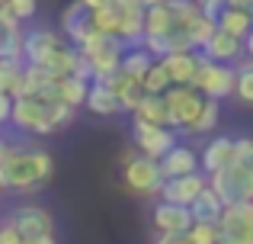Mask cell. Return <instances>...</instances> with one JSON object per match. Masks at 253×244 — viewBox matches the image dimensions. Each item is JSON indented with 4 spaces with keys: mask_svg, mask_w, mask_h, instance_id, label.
I'll list each match as a JSON object with an SVG mask.
<instances>
[{
    "mask_svg": "<svg viewBox=\"0 0 253 244\" xmlns=\"http://www.w3.org/2000/svg\"><path fill=\"white\" fill-rule=\"evenodd\" d=\"M10 225L19 238H39V235H55V219L45 206H16L10 215Z\"/></svg>",
    "mask_w": 253,
    "mask_h": 244,
    "instance_id": "cell-10",
    "label": "cell"
},
{
    "mask_svg": "<svg viewBox=\"0 0 253 244\" xmlns=\"http://www.w3.org/2000/svg\"><path fill=\"white\" fill-rule=\"evenodd\" d=\"M16 29H23V23H19V19L6 10V3H3V10H0V32H16Z\"/></svg>",
    "mask_w": 253,
    "mask_h": 244,
    "instance_id": "cell-38",
    "label": "cell"
},
{
    "mask_svg": "<svg viewBox=\"0 0 253 244\" xmlns=\"http://www.w3.org/2000/svg\"><path fill=\"white\" fill-rule=\"evenodd\" d=\"M6 10H10L13 16L19 19V23H26V19H32V16H36L39 0H6Z\"/></svg>",
    "mask_w": 253,
    "mask_h": 244,
    "instance_id": "cell-35",
    "label": "cell"
},
{
    "mask_svg": "<svg viewBox=\"0 0 253 244\" xmlns=\"http://www.w3.org/2000/svg\"><path fill=\"white\" fill-rule=\"evenodd\" d=\"M189 219L192 222H205V225H218V219H221V212H224V202L218 199L215 193L209 190V183H205V190L196 196V199L189 202Z\"/></svg>",
    "mask_w": 253,
    "mask_h": 244,
    "instance_id": "cell-21",
    "label": "cell"
},
{
    "mask_svg": "<svg viewBox=\"0 0 253 244\" xmlns=\"http://www.w3.org/2000/svg\"><path fill=\"white\" fill-rule=\"evenodd\" d=\"M55 177V157L42 148H13L0 161V190L36 193Z\"/></svg>",
    "mask_w": 253,
    "mask_h": 244,
    "instance_id": "cell-1",
    "label": "cell"
},
{
    "mask_svg": "<svg viewBox=\"0 0 253 244\" xmlns=\"http://www.w3.org/2000/svg\"><path fill=\"white\" fill-rule=\"evenodd\" d=\"M23 244H58L55 235H39V238H26Z\"/></svg>",
    "mask_w": 253,
    "mask_h": 244,
    "instance_id": "cell-41",
    "label": "cell"
},
{
    "mask_svg": "<svg viewBox=\"0 0 253 244\" xmlns=\"http://www.w3.org/2000/svg\"><path fill=\"white\" fill-rule=\"evenodd\" d=\"M218 119H221V106H218V100H202V109H199L196 122L189 125V132H196V135H209V132L218 129Z\"/></svg>",
    "mask_w": 253,
    "mask_h": 244,
    "instance_id": "cell-27",
    "label": "cell"
},
{
    "mask_svg": "<svg viewBox=\"0 0 253 244\" xmlns=\"http://www.w3.org/2000/svg\"><path fill=\"white\" fill-rule=\"evenodd\" d=\"M189 87H196L205 100H218L221 103L224 97L234 94V64L209 61V58L199 51V71H196V77H192Z\"/></svg>",
    "mask_w": 253,
    "mask_h": 244,
    "instance_id": "cell-5",
    "label": "cell"
},
{
    "mask_svg": "<svg viewBox=\"0 0 253 244\" xmlns=\"http://www.w3.org/2000/svg\"><path fill=\"white\" fill-rule=\"evenodd\" d=\"M90 32H93L90 10H86L81 0H74V3L64 6V13H61V36H64V42H71L77 49V45H81Z\"/></svg>",
    "mask_w": 253,
    "mask_h": 244,
    "instance_id": "cell-14",
    "label": "cell"
},
{
    "mask_svg": "<svg viewBox=\"0 0 253 244\" xmlns=\"http://www.w3.org/2000/svg\"><path fill=\"white\" fill-rule=\"evenodd\" d=\"M192 225L189 209L186 206H170V202H157L154 206V228L164 235H186Z\"/></svg>",
    "mask_w": 253,
    "mask_h": 244,
    "instance_id": "cell-17",
    "label": "cell"
},
{
    "mask_svg": "<svg viewBox=\"0 0 253 244\" xmlns=\"http://www.w3.org/2000/svg\"><path fill=\"white\" fill-rule=\"evenodd\" d=\"M196 3V10H199V16H205V19H211L215 23L218 19V13L228 6V0H192Z\"/></svg>",
    "mask_w": 253,
    "mask_h": 244,
    "instance_id": "cell-37",
    "label": "cell"
},
{
    "mask_svg": "<svg viewBox=\"0 0 253 244\" xmlns=\"http://www.w3.org/2000/svg\"><path fill=\"white\" fill-rule=\"evenodd\" d=\"M154 244H192V241L186 238V235H164V232H161Z\"/></svg>",
    "mask_w": 253,
    "mask_h": 244,
    "instance_id": "cell-40",
    "label": "cell"
},
{
    "mask_svg": "<svg viewBox=\"0 0 253 244\" xmlns=\"http://www.w3.org/2000/svg\"><path fill=\"white\" fill-rule=\"evenodd\" d=\"M0 193H3V190H0Z\"/></svg>",
    "mask_w": 253,
    "mask_h": 244,
    "instance_id": "cell-47",
    "label": "cell"
},
{
    "mask_svg": "<svg viewBox=\"0 0 253 244\" xmlns=\"http://www.w3.org/2000/svg\"><path fill=\"white\" fill-rule=\"evenodd\" d=\"M0 58L3 61H23V29L0 32Z\"/></svg>",
    "mask_w": 253,
    "mask_h": 244,
    "instance_id": "cell-32",
    "label": "cell"
},
{
    "mask_svg": "<svg viewBox=\"0 0 253 244\" xmlns=\"http://www.w3.org/2000/svg\"><path fill=\"white\" fill-rule=\"evenodd\" d=\"M211 32H215V23L211 19H205V16H196L189 26H186V39H189V45H192V51H199L205 42L211 39Z\"/></svg>",
    "mask_w": 253,
    "mask_h": 244,
    "instance_id": "cell-30",
    "label": "cell"
},
{
    "mask_svg": "<svg viewBox=\"0 0 253 244\" xmlns=\"http://www.w3.org/2000/svg\"><path fill=\"white\" fill-rule=\"evenodd\" d=\"M231 148H234V138H228V135L211 138V142L202 148V157H199V170L209 177V174H215V170H221L224 164H231Z\"/></svg>",
    "mask_w": 253,
    "mask_h": 244,
    "instance_id": "cell-19",
    "label": "cell"
},
{
    "mask_svg": "<svg viewBox=\"0 0 253 244\" xmlns=\"http://www.w3.org/2000/svg\"><path fill=\"white\" fill-rule=\"evenodd\" d=\"M135 119L151 122V125H167V109H164V97L144 94L141 103L135 106Z\"/></svg>",
    "mask_w": 253,
    "mask_h": 244,
    "instance_id": "cell-26",
    "label": "cell"
},
{
    "mask_svg": "<svg viewBox=\"0 0 253 244\" xmlns=\"http://www.w3.org/2000/svg\"><path fill=\"white\" fill-rule=\"evenodd\" d=\"M234 97L244 103V106H250L253 103V64L250 61H237L234 68Z\"/></svg>",
    "mask_w": 253,
    "mask_h": 244,
    "instance_id": "cell-28",
    "label": "cell"
},
{
    "mask_svg": "<svg viewBox=\"0 0 253 244\" xmlns=\"http://www.w3.org/2000/svg\"><path fill=\"white\" fill-rule=\"evenodd\" d=\"M131 138H135L138 154L151 157V161H161L173 145H176V132L173 129H167V125H151V122H141V119H135V125H131Z\"/></svg>",
    "mask_w": 253,
    "mask_h": 244,
    "instance_id": "cell-9",
    "label": "cell"
},
{
    "mask_svg": "<svg viewBox=\"0 0 253 244\" xmlns=\"http://www.w3.org/2000/svg\"><path fill=\"white\" fill-rule=\"evenodd\" d=\"M199 51H202L209 61L234 64V61H241V58L247 55V42H244V39L228 36V32H221V29H215V32H211V39H209V42H205Z\"/></svg>",
    "mask_w": 253,
    "mask_h": 244,
    "instance_id": "cell-13",
    "label": "cell"
},
{
    "mask_svg": "<svg viewBox=\"0 0 253 244\" xmlns=\"http://www.w3.org/2000/svg\"><path fill=\"white\" fill-rule=\"evenodd\" d=\"M231 161H234V164H250V167H253V142H250V138H234Z\"/></svg>",
    "mask_w": 253,
    "mask_h": 244,
    "instance_id": "cell-36",
    "label": "cell"
},
{
    "mask_svg": "<svg viewBox=\"0 0 253 244\" xmlns=\"http://www.w3.org/2000/svg\"><path fill=\"white\" fill-rule=\"evenodd\" d=\"M10 106H13V97L10 94H0V125L10 122Z\"/></svg>",
    "mask_w": 253,
    "mask_h": 244,
    "instance_id": "cell-39",
    "label": "cell"
},
{
    "mask_svg": "<svg viewBox=\"0 0 253 244\" xmlns=\"http://www.w3.org/2000/svg\"><path fill=\"white\" fill-rule=\"evenodd\" d=\"M122 180H125V187L138 196H157L164 177H161L157 161H151V157H144V154H128L125 157V167H122Z\"/></svg>",
    "mask_w": 253,
    "mask_h": 244,
    "instance_id": "cell-7",
    "label": "cell"
},
{
    "mask_svg": "<svg viewBox=\"0 0 253 244\" xmlns=\"http://www.w3.org/2000/svg\"><path fill=\"white\" fill-rule=\"evenodd\" d=\"M151 64H154V58H151L148 51L141 49V45H135V49H125L122 58H119V71H122L125 77H131V81H141V77L148 74Z\"/></svg>",
    "mask_w": 253,
    "mask_h": 244,
    "instance_id": "cell-23",
    "label": "cell"
},
{
    "mask_svg": "<svg viewBox=\"0 0 253 244\" xmlns=\"http://www.w3.org/2000/svg\"><path fill=\"white\" fill-rule=\"evenodd\" d=\"M164 109H167V129H186L196 122L205 97L196 87H167L164 90Z\"/></svg>",
    "mask_w": 253,
    "mask_h": 244,
    "instance_id": "cell-6",
    "label": "cell"
},
{
    "mask_svg": "<svg viewBox=\"0 0 253 244\" xmlns=\"http://www.w3.org/2000/svg\"><path fill=\"white\" fill-rule=\"evenodd\" d=\"M218 244H253V202L224 206L218 219Z\"/></svg>",
    "mask_w": 253,
    "mask_h": 244,
    "instance_id": "cell-8",
    "label": "cell"
},
{
    "mask_svg": "<svg viewBox=\"0 0 253 244\" xmlns=\"http://www.w3.org/2000/svg\"><path fill=\"white\" fill-rule=\"evenodd\" d=\"M209 190L224 202V206H237V202L253 199V167L250 164H224L221 170L205 177Z\"/></svg>",
    "mask_w": 253,
    "mask_h": 244,
    "instance_id": "cell-4",
    "label": "cell"
},
{
    "mask_svg": "<svg viewBox=\"0 0 253 244\" xmlns=\"http://www.w3.org/2000/svg\"><path fill=\"white\" fill-rule=\"evenodd\" d=\"M3 3H6V0H0V10H3Z\"/></svg>",
    "mask_w": 253,
    "mask_h": 244,
    "instance_id": "cell-46",
    "label": "cell"
},
{
    "mask_svg": "<svg viewBox=\"0 0 253 244\" xmlns=\"http://www.w3.org/2000/svg\"><path fill=\"white\" fill-rule=\"evenodd\" d=\"M6 151H10V145H6L3 138H0V161H3V157H6Z\"/></svg>",
    "mask_w": 253,
    "mask_h": 244,
    "instance_id": "cell-45",
    "label": "cell"
},
{
    "mask_svg": "<svg viewBox=\"0 0 253 244\" xmlns=\"http://www.w3.org/2000/svg\"><path fill=\"white\" fill-rule=\"evenodd\" d=\"M170 32H173V16H170L167 3L144 6V36H170Z\"/></svg>",
    "mask_w": 253,
    "mask_h": 244,
    "instance_id": "cell-24",
    "label": "cell"
},
{
    "mask_svg": "<svg viewBox=\"0 0 253 244\" xmlns=\"http://www.w3.org/2000/svg\"><path fill=\"white\" fill-rule=\"evenodd\" d=\"M202 190H205V174H202V170H196V174L164 180L161 190H157V196H161V202H170V206H189Z\"/></svg>",
    "mask_w": 253,
    "mask_h": 244,
    "instance_id": "cell-11",
    "label": "cell"
},
{
    "mask_svg": "<svg viewBox=\"0 0 253 244\" xmlns=\"http://www.w3.org/2000/svg\"><path fill=\"white\" fill-rule=\"evenodd\" d=\"M106 84L112 87V94H116L119 106H122V113H135V106L141 103L144 90H141V81H131V77H125L122 71H116L112 77H106Z\"/></svg>",
    "mask_w": 253,
    "mask_h": 244,
    "instance_id": "cell-20",
    "label": "cell"
},
{
    "mask_svg": "<svg viewBox=\"0 0 253 244\" xmlns=\"http://www.w3.org/2000/svg\"><path fill=\"white\" fill-rule=\"evenodd\" d=\"M186 238L192 244H218V225H205V222H192Z\"/></svg>",
    "mask_w": 253,
    "mask_h": 244,
    "instance_id": "cell-34",
    "label": "cell"
},
{
    "mask_svg": "<svg viewBox=\"0 0 253 244\" xmlns=\"http://www.w3.org/2000/svg\"><path fill=\"white\" fill-rule=\"evenodd\" d=\"M167 87H173V84H170V77H167V71H164V64H161V61H154V64L148 68V74L141 77V90H144V94L161 97Z\"/></svg>",
    "mask_w": 253,
    "mask_h": 244,
    "instance_id": "cell-29",
    "label": "cell"
},
{
    "mask_svg": "<svg viewBox=\"0 0 253 244\" xmlns=\"http://www.w3.org/2000/svg\"><path fill=\"white\" fill-rule=\"evenodd\" d=\"M84 106L90 109V113H96V116H119L122 113L116 94H112V87L106 81H90L86 97H84Z\"/></svg>",
    "mask_w": 253,
    "mask_h": 244,
    "instance_id": "cell-18",
    "label": "cell"
},
{
    "mask_svg": "<svg viewBox=\"0 0 253 244\" xmlns=\"http://www.w3.org/2000/svg\"><path fill=\"white\" fill-rule=\"evenodd\" d=\"M161 64H164L173 87H189L199 71V51H173V55L161 58Z\"/></svg>",
    "mask_w": 253,
    "mask_h": 244,
    "instance_id": "cell-16",
    "label": "cell"
},
{
    "mask_svg": "<svg viewBox=\"0 0 253 244\" xmlns=\"http://www.w3.org/2000/svg\"><path fill=\"white\" fill-rule=\"evenodd\" d=\"M215 29L228 32L234 39H250V29H253V19H250V10H234V6H224L215 19Z\"/></svg>",
    "mask_w": 253,
    "mask_h": 244,
    "instance_id": "cell-22",
    "label": "cell"
},
{
    "mask_svg": "<svg viewBox=\"0 0 253 244\" xmlns=\"http://www.w3.org/2000/svg\"><path fill=\"white\" fill-rule=\"evenodd\" d=\"M81 58L90 68V81H106L119 71V58L125 51V42L119 36H109V32H96L93 29L90 36L77 45Z\"/></svg>",
    "mask_w": 253,
    "mask_h": 244,
    "instance_id": "cell-3",
    "label": "cell"
},
{
    "mask_svg": "<svg viewBox=\"0 0 253 244\" xmlns=\"http://www.w3.org/2000/svg\"><path fill=\"white\" fill-rule=\"evenodd\" d=\"M61 45H64V36L55 29H45V26L23 32V64H42Z\"/></svg>",
    "mask_w": 253,
    "mask_h": 244,
    "instance_id": "cell-12",
    "label": "cell"
},
{
    "mask_svg": "<svg viewBox=\"0 0 253 244\" xmlns=\"http://www.w3.org/2000/svg\"><path fill=\"white\" fill-rule=\"evenodd\" d=\"M77 109L64 106L58 100H36V97H13L10 122L19 132H36V135H51L74 122Z\"/></svg>",
    "mask_w": 253,
    "mask_h": 244,
    "instance_id": "cell-2",
    "label": "cell"
},
{
    "mask_svg": "<svg viewBox=\"0 0 253 244\" xmlns=\"http://www.w3.org/2000/svg\"><path fill=\"white\" fill-rule=\"evenodd\" d=\"M228 6H234V10H250L253 0H228Z\"/></svg>",
    "mask_w": 253,
    "mask_h": 244,
    "instance_id": "cell-43",
    "label": "cell"
},
{
    "mask_svg": "<svg viewBox=\"0 0 253 244\" xmlns=\"http://www.w3.org/2000/svg\"><path fill=\"white\" fill-rule=\"evenodd\" d=\"M81 3L86 6V10H96V6H109L112 0H81Z\"/></svg>",
    "mask_w": 253,
    "mask_h": 244,
    "instance_id": "cell-42",
    "label": "cell"
},
{
    "mask_svg": "<svg viewBox=\"0 0 253 244\" xmlns=\"http://www.w3.org/2000/svg\"><path fill=\"white\" fill-rule=\"evenodd\" d=\"M86 87H90V81H84V77H58V100L71 109H81Z\"/></svg>",
    "mask_w": 253,
    "mask_h": 244,
    "instance_id": "cell-25",
    "label": "cell"
},
{
    "mask_svg": "<svg viewBox=\"0 0 253 244\" xmlns=\"http://www.w3.org/2000/svg\"><path fill=\"white\" fill-rule=\"evenodd\" d=\"M141 6H157V3H167V0H138Z\"/></svg>",
    "mask_w": 253,
    "mask_h": 244,
    "instance_id": "cell-44",
    "label": "cell"
},
{
    "mask_svg": "<svg viewBox=\"0 0 253 244\" xmlns=\"http://www.w3.org/2000/svg\"><path fill=\"white\" fill-rule=\"evenodd\" d=\"M167 10L173 16V29H186V26L199 16V10H196L192 0H167Z\"/></svg>",
    "mask_w": 253,
    "mask_h": 244,
    "instance_id": "cell-31",
    "label": "cell"
},
{
    "mask_svg": "<svg viewBox=\"0 0 253 244\" xmlns=\"http://www.w3.org/2000/svg\"><path fill=\"white\" fill-rule=\"evenodd\" d=\"M157 167H161V177H164V180H170V177L196 174V170H199V154L192 148H186V145H173L167 154L157 161Z\"/></svg>",
    "mask_w": 253,
    "mask_h": 244,
    "instance_id": "cell-15",
    "label": "cell"
},
{
    "mask_svg": "<svg viewBox=\"0 0 253 244\" xmlns=\"http://www.w3.org/2000/svg\"><path fill=\"white\" fill-rule=\"evenodd\" d=\"M19 74H23V61H3V58H0V94L13 97Z\"/></svg>",
    "mask_w": 253,
    "mask_h": 244,
    "instance_id": "cell-33",
    "label": "cell"
}]
</instances>
